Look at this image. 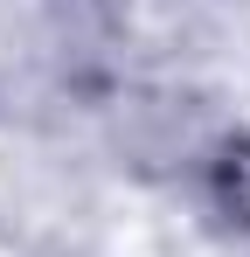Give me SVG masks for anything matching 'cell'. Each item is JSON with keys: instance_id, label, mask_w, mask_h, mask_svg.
Listing matches in <instances>:
<instances>
[{"instance_id": "1", "label": "cell", "mask_w": 250, "mask_h": 257, "mask_svg": "<svg viewBox=\"0 0 250 257\" xmlns=\"http://www.w3.org/2000/svg\"><path fill=\"white\" fill-rule=\"evenodd\" d=\"M215 195H222V209L236 215V222H250V146H229V153H222Z\"/></svg>"}]
</instances>
